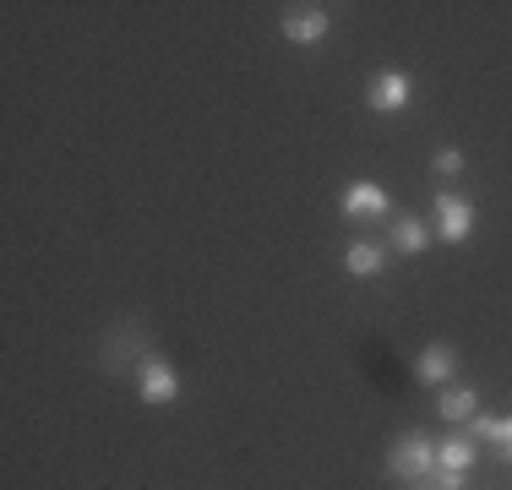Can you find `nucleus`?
I'll use <instances>...</instances> for the list:
<instances>
[{
    "instance_id": "obj_8",
    "label": "nucleus",
    "mask_w": 512,
    "mask_h": 490,
    "mask_svg": "<svg viewBox=\"0 0 512 490\" xmlns=\"http://www.w3.org/2000/svg\"><path fill=\"white\" fill-rule=\"evenodd\" d=\"M344 273L349 278H376V273H387V251L376 240H349V251H344Z\"/></svg>"
},
{
    "instance_id": "obj_3",
    "label": "nucleus",
    "mask_w": 512,
    "mask_h": 490,
    "mask_svg": "<svg viewBox=\"0 0 512 490\" xmlns=\"http://www.w3.org/2000/svg\"><path fill=\"white\" fill-rule=\"evenodd\" d=\"M474 224H480V213H474V202L463 191H436V240H447V245H469L474 235Z\"/></svg>"
},
{
    "instance_id": "obj_1",
    "label": "nucleus",
    "mask_w": 512,
    "mask_h": 490,
    "mask_svg": "<svg viewBox=\"0 0 512 490\" xmlns=\"http://www.w3.org/2000/svg\"><path fill=\"white\" fill-rule=\"evenodd\" d=\"M387 474L404 485H425L436 474V441L425 431H404L393 441V452H387Z\"/></svg>"
},
{
    "instance_id": "obj_7",
    "label": "nucleus",
    "mask_w": 512,
    "mask_h": 490,
    "mask_svg": "<svg viewBox=\"0 0 512 490\" xmlns=\"http://www.w3.org/2000/svg\"><path fill=\"white\" fill-rule=\"evenodd\" d=\"M453 365H458V349H453V343H425V349L414 354V382L442 387L447 376H453Z\"/></svg>"
},
{
    "instance_id": "obj_6",
    "label": "nucleus",
    "mask_w": 512,
    "mask_h": 490,
    "mask_svg": "<svg viewBox=\"0 0 512 490\" xmlns=\"http://www.w3.org/2000/svg\"><path fill=\"white\" fill-rule=\"evenodd\" d=\"M278 28H284L289 44H322L327 33H333V11L327 6H289L284 17H278Z\"/></svg>"
},
{
    "instance_id": "obj_9",
    "label": "nucleus",
    "mask_w": 512,
    "mask_h": 490,
    "mask_svg": "<svg viewBox=\"0 0 512 490\" xmlns=\"http://www.w3.org/2000/svg\"><path fill=\"white\" fill-rule=\"evenodd\" d=\"M436 414H442L447 425H469L474 414H480V392L474 387H442V398H436Z\"/></svg>"
},
{
    "instance_id": "obj_12",
    "label": "nucleus",
    "mask_w": 512,
    "mask_h": 490,
    "mask_svg": "<svg viewBox=\"0 0 512 490\" xmlns=\"http://www.w3.org/2000/svg\"><path fill=\"white\" fill-rule=\"evenodd\" d=\"M496 447H502V458L512 463V420H502V425H496Z\"/></svg>"
},
{
    "instance_id": "obj_10",
    "label": "nucleus",
    "mask_w": 512,
    "mask_h": 490,
    "mask_svg": "<svg viewBox=\"0 0 512 490\" xmlns=\"http://www.w3.org/2000/svg\"><path fill=\"white\" fill-rule=\"evenodd\" d=\"M431 235L436 229H425V218H414V213L393 218V251H404V256H420L431 245Z\"/></svg>"
},
{
    "instance_id": "obj_2",
    "label": "nucleus",
    "mask_w": 512,
    "mask_h": 490,
    "mask_svg": "<svg viewBox=\"0 0 512 490\" xmlns=\"http://www.w3.org/2000/svg\"><path fill=\"white\" fill-rule=\"evenodd\" d=\"M137 392H142V403H153V409H169V403L180 398V371L158 349H142V360H137Z\"/></svg>"
},
{
    "instance_id": "obj_4",
    "label": "nucleus",
    "mask_w": 512,
    "mask_h": 490,
    "mask_svg": "<svg viewBox=\"0 0 512 490\" xmlns=\"http://www.w3.org/2000/svg\"><path fill=\"white\" fill-rule=\"evenodd\" d=\"M387 207H393V196H387L382 180H349L344 196H338V213H344L349 224H365V218H382Z\"/></svg>"
},
{
    "instance_id": "obj_5",
    "label": "nucleus",
    "mask_w": 512,
    "mask_h": 490,
    "mask_svg": "<svg viewBox=\"0 0 512 490\" xmlns=\"http://www.w3.org/2000/svg\"><path fill=\"white\" fill-rule=\"evenodd\" d=\"M409 98H414L409 71H376V77L365 82V104H371L376 115H398V109H409Z\"/></svg>"
},
{
    "instance_id": "obj_13",
    "label": "nucleus",
    "mask_w": 512,
    "mask_h": 490,
    "mask_svg": "<svg viewBox=\"0 0 512 490\" xmlns=\"http://www.w3.org/2000/svg\"><path fill=\"white\" fill-rule=\"evenodd\" d=\"M414 490H436V485H414Z\"/></svg>"
},
{
    "instance_id": "obj_11",
    "label": "nucleus",
    "mask_w": 512,
    "mask_h": 490,
    "mask_svg": "<svg viewBox=\"0 0 512 490\" xmlns=\"http://www.w3.org/2000/svg\"><path fill=\"white\" fill-rule=\"evenodd\" d=\"M431 169H436V175H442V180H458V175H463V169H469V158H463V153H458V147H436V158H431Z\"/></svg>"
}]
</instances>
